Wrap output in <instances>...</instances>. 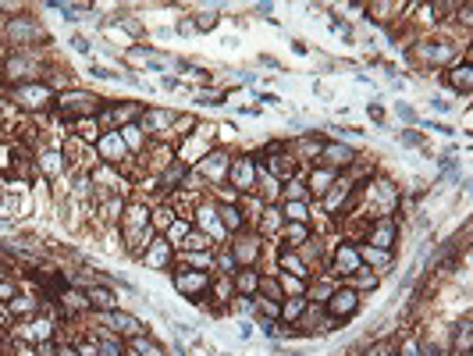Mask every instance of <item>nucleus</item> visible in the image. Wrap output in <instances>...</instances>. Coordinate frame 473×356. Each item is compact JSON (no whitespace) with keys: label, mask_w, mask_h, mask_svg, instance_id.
<instances>
[{"label":"nucleus","mask_w":473,"mask_h":356,"mask_svg":"<svg viewBox=\"0 0 473 356\" xmlns=\"http://www.w3.org/2000/svg\"><path fill=\"white\" fill-rule=\"evenodd\" d=\"M57 111H61L64 118H72V114H93V111H96V96H89V93H68V96L57 103Z\"/></svg>","instance_id":"1"},{"label":"nucleus","mask_w":473,"mask_h":356,"mask_svg":"<svg viewBox=\"0 0 473 356\" xmlns=\"http://www.w3.org/2000/svg\"><path fill=\"white\" fill-rule=\"evenodd\" d=\"M363 257L374 260V264H388V253H385V249H363Z\"/></svg>","instance_id":"10"},{"label":"nucleus","mask_w":473,"mask_h":356,"mask_svg":"<svg viewBox=\"0 0 473 356\" xmlns=\"http://www.w3.org/2000/svg\"><path fill=\"white\" fill-rule=\"evenodd\" d=\"M352 157H356L352 150H342V146H327V160H334V164H342V160L349 164Z\"/></svg>","instance_id":"8"},{"label":"nucleus","mask_w":473,"mask_h":356,"mask_svg":"<svg viewBox=\"0 0 473 356\" xmlns=\"http://www.w3.org/2000/svg\"><path fill=\"white\" fill-rule=\"evenodd\" d=\"M238 285H242V288H253V285H256V278H253V275H242V278H238Z\"/></svg>","instance_id":"18"},{"label":"nucleus","mask_w":473,"mask_h":356,"mask_svg":"<svg viewBox=\"0 0 473 356\" xmlns=\"http://www.w3.org/2000/svg\"><path fill=\"white\" fill-rule=\"evenodd\" d=\"M18 100H21L25 107H43V103L50 100V89H47V86H25V89H18Z\"/></svg>","instance_id":"2"},{"label":"nucleus","mask_w":473,"mask_h":356,"mask_svg":"<svg viewBox=\"0 0 473 356\" xmlns=\"http://www.w3.org/2000/svg\"><path fill=\"white\" fill-rule=\"evenodd\" d=\"M72 43H75V50H89V39H82V36H75Z\"/></svg>","instance_id":"19"},{"label":"nucleus","mask_w":473,"mask_h":356,"mask_svg":"<svg viewBox=\"0 0 473 356\" xmlns=\"http://www.w3.org/2000/svg\"><path fill=\"white\" fill-rule=\"evenodd\" d=\"M285 267H292V271H296V275H306V271H303V264H299V260H296V257H285Z\"/></svg>","instance_id":"16"},{"label":"nucleus","mask_w":473,"mask_h":356,"mask_svg":"<svg viewBox=\"0 0 473 356\" xmlns=\"http://www.w3.org/2000/svg\"><path fill=\"white\" fill-rule=\"evenodd\" d=\"M89 303H93V306H100V310H110V306H114L110 292H103V288H93V292H89Z\"/></svg>","instance_id":"7"},{"label":"nucleus","mask_w":473,"mask_h":356,"mask_svg":"<svg viewBox=\"0 0 473 356\" xmlns=\"http://www.w3.org/2000/svg\"><path fill=\"white\" fill-rule=\"evenodd\" d=\"M299 310H303V303H299V299H296V303H288V306H285V317H296V313H299Z\"/></svg>","instance_id":"17"},{"label":"nucleus","mask_w":473,"mask_h":356,"mask_svg":"<svg viewBox=\"0 0 473 356\" xmlns=\"http://www.w3.org/2000/svg\"><path fill=\"white\" fill-rule=\"evenodd\" d=\"M32 32H39L32 22H11V25H7V39H11V43H21V39H29Z\"/></svg>","instance_id":"4"},{"label":"nucleus","mask_w":473,"mask_h":356,"mask_svg":"<svg viewBox=\"0 0 473 356\" xmlns=\"http://www.w3.org/2000/svg\"><path fill=\"white\" fill-rule=\"evenodd\" d=\"M57 356H79V353H75V349H68V346H61V353H57Z\"/></svg>","instance_id":"20"},{"label":"nucleus","mask_w":473,"mask_h":356,"mask_svg":"<svg viewBox=\"0 0 473 356\" xmlns=\"http://www.w3.org/2000/svg\"><path fill=\"white\" fill-rule=\"evenodd\" d=\"M356 306H359V299H356V292H352V288L334 292V299H331V310H334V313H352Z\"/></svg>","instance_id":"3"},{"label":"nucleus","mask_w":473,"mask_h":356,"mask_svg":"<svg viewBox=\"0 0 473 356\" xmlns=\"http://www.w3.org/2000/svg\"><path fill=\"white\" fill-rule=\"evenodd\" d=\"M182 175H185V167H182V164H174V167H171V171H167V175H164V182H167V185H171V182H178V178H182Z\"/></svg>","instance_id":"14"},{"label":"nucleus","mask_w":473,"mask_h":356,"mask_svg":"<svg viewBox=\"0 0 473 356\" xmlns=\"http://www.w3.org/2000/svg\"><path fill=\"white\" fill-rule=\"evenodd\" d=\"M114 324H118V331H125V335H136V331H139V321H136L132 313H114Z\"/></svg>","instance_id":"6"},{"label":"nucleus","mask_w":473,"mask_h":356,"mask_svg":"<svg viewBox=\"0 0 473 356\" xmlns=\"http://www.w3.org/2000/svg\"><path fill=\"white\" fill-rule=\"evenodd\" d=\"M452 86L470 89V68H456V71H452Z\"/></svg>","instance_id":"9"},{"label":"nucleus","mask_w":473,"mask_h":356,"mask_svg":"<svg viewBox=\"0 0 473 356\" xmlns=\"http://www.w3.org/2000/svg\"><path fill=\"white\" fill-rule=\"evenodd\" d=\"M221 214H224V224H228V228H238V224H242V217H238V211H232V207H224Z\"/></svg>","instance_id":"11"},{"label":"nucleus","mask_w":473,"mask_h":356,"mask_svg":"<svg viewBox=\"0 0 473 356\" xmlns=\"http://www.w3.org/2000/svg\"><path fill=\"white\" fill-rule=\"evenodd\" d=\"M100 153H103L107 160H118V157L125 153V142L118 139V136H107V139L100 142Z\"/></svg>","instance_id":"5"},{"label":"nucleus","mask_w":473,"mask_h":356,"mask_svg":"<svg viewBox=\"0 0 473 356\" xmlns=\"http://www.w3.org/2000/svg\"><path fill=\"white\" fill-rule=\"evenodd\" d=\"M288 217H292V221H303V217H306V207H303V203H288Z\"/></svg>","instance_id":"13"},{"label":"nucleus","mask_w":473,"mask_h":356,"mask_svg":"<svg viewBox=\"0 0 473 356\" xmlns=\"http://www.w3.org/2000/svg\"><path fill=\"white\" fill-rule=\"evenodd\" d=\"M214 22H217V14H214V11H207V14H199V29H210Z\"/></svg>","instance_id":"15"},{"label":"nucleus","mask_w":473,"mask_h":356,"mask_svg":"<svg viewBox=\"0 0 473 356\" xmlns=\"http://www.w3.org/2000/svg\"><path fill=\"white\" fill-rule=\"evenodd\" d=\"M356 260H359L356 253H345V249H342V257H338V267H342V271H345V267H356Z\"/></svg>","instance_id":"12"}]
</instances>
